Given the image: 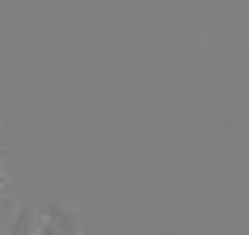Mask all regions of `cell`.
Segmentation results:
<instances>
[{
	"label": "cell",
	"instance_id": "obj_1",
	"mask_svg": "<svg viewBox=\"0 0 249 235\" xmlns=\"http://www.w3.org/2000/svg\"><path fill=\"white\" fill-rule=\"evenodd\" d=\"M41 215H45V221L55 225L58 235H82V211L75 204H69L62 198H48Z\"/></svg>",
	"mask_w": 249,
	"mask_h": 235
},
{
	"label": "cell",
	"instance_id": "obj_2",
	"mask_svg": "<svg viewBox=\"0 0 249 235\" xmlns=\"http://www.w3.org/2000/svg\"><path fill=\"white\" fill-rule=\"evenodd\" d=\"M38 225H41V211L35 208V204H18L14 208V218H11V228H7V235H35L38 232Z\"/></svg>",
	"mask_w": 249,
	"mask_h": 235
},
{
	"label": "cell",
	"instance_id": "obj_3",
	"mask_svg": "<svg viewBox=\"0 0 249 235\" xmlns=\"http://www.w3.org/2000/svg\"><path fill=\"white\" fill-rule=\"evenodd\" d=\"M35 235H58V232H55V225H52V221H41Z\"/></svg>",
	"mask_w": 249,
	"mask_h": 235
},
{
	"label": "cell",
	"instance_id": "obj_4",
	"mask_svg": "<svg viewBox=\"0 0 249 235\" xmlns=\"http://www.w3.org/2000/svg\"><path fill=\"white\" fill-rule=\"evenodd\" d=\"M7 208H18V201H14V198H4V194H0V211H7Z\"/></svg>",
	"mask_w": 249,
	"mask_h": 235
},
{
	"label": "cell",
	"instance_id": "obj_5",
	"mask_svg": "<svg viewBox=\"0 0 249 235\" xmlns=\"http://www.w3.org/2000/svg\"><path fill=\"white\" fill-rule=\"evenodd\" d=\"M4 187H7V174H4V170H0V191H4Z\"/></svg>",
	"mask_w": 249,
	"mask_h": 235
}]
</instances>
